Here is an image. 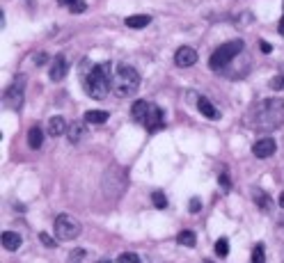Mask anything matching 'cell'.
<instances>
[{
  "label": "cell",
  "mask_w": 284,
  "mask_h": 263,
  "mask_svg": "<svg viewBox=\"0 0 284 263\" xmlns=\"http://www.w3.org/2000/svg\"><path fill=\"white\" fill-rule=\"evenodd\" d=\"M21 243H23V240H21L19 234H14V231H5V234H2V247H5L7 252H16L21 247Z\"/></svg>",
  "instance_id": "15"
},
{
  "label": "cell",
  "mask_w": 284,
  "mask_h": 263,
  "mask_svg": "<svg viewBox=\"0 0 284 263\" xmlns=\"http://www.w3.org/2000/svg\"><path fill=\"white\" fill-rule=\"evenodd\" d=\"M39 240H41V245H46V247H55V245H58L48 234H39Z\"/></svg>",
  "instance_id": "25"
},
{
  "label": "cell",
  "mask_w": 284,
  "mask_h": 263,
  "mask_svg": "<svg viewBox=\"0 0 284 263\" xmlns=\"http://www.w3.org/2000/svg\"><path fill=\"white\" fill-rule=\"evenodd\" d=\"M80 222L76 220L73 215H66V213H62V215H58V220H55V236L60 238V240H76V238L80 236Z\"/></svg>",
  "instance_id": "5"
},
{
  "label": "cell",
  "mask_w": 284,
  "mask_h": 263,
  "mask_svg": "<svg viewBox=\"0 0 284 263\" xmlns=\"http://www.w3.org/2000/svg\"><path fill=\"white\" fill-rule=\"evenodd\" d=\"M259 48H261L264 53H271V51H273V46L268 44V41H261V44H259Z\"/></svg>",
  "instance_id": "30"
},
{
  "label": "cell",
  "mask_w": 284,
  "mask_h": 263,
  "mask_svg": "<svg viewBox=\"0 0 284 263\" xmlns=\"http://www.w3.org/2000/svg\"><path fill=\"white\" fill-rule=\"evenodd\" d=\"M241 51H243V41L241 39L227 41V44H222V46H218L213 51L211 59H209V66H211V69H222V66L229 64Z\"/></svg>",
  "instance_id": "4"
},
{
  "label": "cell",
  "mask_w": 284,
  "mask_h": 263,
  "mask_svg": "<svg viewBox=\"0 0 284 263\" xmlns=\"http://www.w3.org/2000/svg\"><path fill=\"white\" fill-rule=\"evenodd\" d=\"M278 204H280V206H282V208H284V192H282V195H280V202H278Z\"/></svg>",
  "instance_id": "33"
},
{
  "label": "cell",
  "mask_w": 284,
  "mask_h": 263,
  "mask_svg": "<svg viewBox=\"0 0 284 263\" xmlns=\"http://www.w3.org/2000/svg\"><path fill=\"white\" fill-rule=\"evenodd\" d=\"M271 87L273 89H284V76H275L271 80Z\"/></svg>",
  "instance_id": "26"
},
{
  "label": "cell",
  "mask_w": 284,
  "mask_h": 263,
  "mask_svg": "<svg viewBox=\"0 0 284 263\" xmlns=\"http://www.w3.org/2000/svg\"><path fill=\"white\" fill-rule=\"evenodd\" d=\"M152 202H154V206H156V208H165V206H167V197L163 195V192H154Z\"/></svg>",
  "instance_id": "23"
},
{
  "label": "cell",
  "mask_w": 284,
  "mask_h": 263,
  "mask_svg": "<svg viewBox=\"0 0 284 263\" xmlns=\"http://www.w3.org/2000/svg\"><path fill=\"white\" fill-rule=\"evenodd\" d=\"M174 62H177V66H181V69H188V66H192L195 62H197V51L190 48V46L177 48V53H174Z\"/></svg>",
  "instance_id": "7"
},
{
  "label": "cell",
  "mask_w": 284,
  "mask_h": 263,
  "mask_svg": "<svg viewBox=\"0 0 284 263\" xmlns=\"http://www.w3.org/2000/svg\"><path fill=\"white\" fill-rule=\"evenodd\" d=\"M216 254H218V257H227V254H229V243H227V238H218V243H216Z\"/></svg>",
  "instance_id": "22"
},
{
  "label": "cell",
  "mask_w": 284,
  "mask_h": 263,
  "mask_svg": "<svg viewBox=\"0 0 284 263\" xmlns=\"http://www.w3.org/2000/svg\"><path fill=\"white\" fill-rule=\"evenodd\" d=\"M85 121H87V124H106V121H108V112L90 110V112H85Z\"/></svg>",
  "instance_id": "19"
},
{
  "label": "cell",
  "mask_w": 284,
  "mask_h": 263,
  "mask_svg": "<svg viewBox=\"0 0 284 263\" xmlns=\"http://www.w3.org/2000/svg\"><path fill=\"white\" fill-rule=\"evenodd\" d=\"M66 121L64 117H51L48 119V135H53V138H60V135H64L66 133Z\"/></svg>",
  "instance_id": "13"
},
{
  "label": "cell",
  "mask_w": 284,
  "mask_h": 263,
  "mask_svg": "<svg viewBox=\"0 0 284 263\" xmlns=\"http://www.w3.org/2000/svg\"><path fill=\"white\" fill-rule=\"evenodd\" d=\"M71 12H73V14H80V12H85V2H83V0H78L76 5H71Z\"/></svg>",
  "instance_id": "29"
},
{
  "label": "cell",
  "mask_w": 284,
  "mask_h": 263,
  "mask_svg": "<svg viewBox=\"0 0 284 263\" xmlns=\"http://www.w3.org/2000/svg\"><path fill=\"white\" fill-rule=\"evenodd\" d=\"M188 210H190V213H199V210H202V204H199L197 197L190 199V206H188Z\"/></svg>",
  "instance_id": "27"
},
{
  "label": "cell",
  "mask_w": 284,
  "mask_h": 263,
  "mask_svg": "<svg viewBox=\"0 0 284 263\" xmlns=\"http://www.w3.org/2000/svg\"><path fill=\"white\" fill-rule=\"evenodd\" d=\"M83 138H85L83 121H73V124H69V128H66V140H69L71 145H80V140Z\"/></svg>",
  "instance_id": "12"
},
{
  "label": "cell",
  "mask_w": 284,
  "mask_h": 263,
  "mask_svg": "<svg viewBox=\"0 0 284 263\" xmlns=\"http://www.w3.org/2000/svg\"><path fill=\"white\" fill-rule=\"evenodd\" d=\"M140 87V73L128 64H122L117 73L113 76V92L117 99H128L138 92Z\"/></svg>",
  "instance_id": "3"
},
{
  "label": "cell",
  "mask_w": 284,
  "mask_h": 263,
  "mask_svg": "<svg viewBox=\"0 0 284 263\" xmlns=\"http://www.w3.org/2000/svg\"><path fill=\"white\" fill-rule=\"evenodd\" d=\"M66 71H69L66 58H64V55H55L53 64H51V69H48V78L53 80V83H60V80L66 76Z\"/></svg>",
  "instance_id": "8"
},
{
  "label": "cell",
  "mask_w": 284,
  "mask_h": 263,
  "mask_svg": "<svg viewBox=\"0 0 284 263\" xmlns=\"http://www.w3.org/2000/svg\"><path fill=\"white\" fill-rule=\"evenodd\" d=\"M275 140L273 138H264V140H259L257 145L252 146V153H254V156L257 158H268V156H273V153H275Z\"/></svg>",
  "instance_id": "10"
},
{
  "label": "cell",
  "mask_w": 284,
  "mask_h": 263,
  "mask_svg": "<svg viewBox=\"0 0 284 263\" xmlns=\"http://www.w3.org/2000/svg\"><path fill=\"white\" fill-rule=\"evenodd\" d=\"M117 263H145V259H140V254L135 252H124L117 257Z\"/></svg>",
  "instance_id": "21"
},
{
  "label": "cell",
  "mask_w": 284,
  "mask_h": 263,
  "mask_svg": "<svg viewBox=\"0 0 284 263\" xmlns=\"http://www.w3.org/2000/svg\"><path fill=\"white\" fill-rule=\"evenodd\" d=\"M252 197H254V204L259 206V210H264V213L273 210V199L268 192H264L261 188H252Z\"/></svg>",
  "instance_id": "11"
},
{
  "label": "cell",
  "mask_w": 284,
  "mask_h": 263,
  "mask_svg": "<svg viewBox=\"0 0 284 263\" xmlns=\"http://www.w3.org/2000/svg\"><path fill=\"white\" fill-rule=\"evenodd\" d=\"M110 87H113V78H110V62L94 64L92 71L87 73V80H85L87 94H90L94 101H101V99H106V94L110 92Z\"/></svg>",
  "instance_id": "2"
},
{
  "label": "cell",
  "mask_w": 284,
  "mask_h": 263,
  "mask_svg": "<svg viewBox=\"0 0 284 263\" xmlns=\"http://www.w3.org/2000/svg\"><path fill=\"white\" fill-rule=\"evenodd\" d=\"M149 108H152V105L147 103V101H135V103H133V108H131V117L138 119V121H145Z\"/></svg>",
  "instance_id": "18"
},
{
  "label": "cell",
  "mask_w": 284,
  "mask_h": 263,
  "mask_svg": "<svg viewBox=\"0 0 284 263\" xmlns=\"http://www.w3.org/2000/svg\"><path fill=\"white\" fill-rule=\"evenodd\" d=\"M60 2H62V5H69V7H71V5H76L78 0H60Z\"/></svg>",
  "instance_id": "32"
},
{
  "label": "cell",
  "mask_w": 284,
  "mask_h": 263,
  "mask_svg": "<svg viewBox=\"0 0 284 263\" xmlns=\"http://www.w3.org/2000/svg\"><path fill=\"white\" fill-rule=\"evenodd\" d=\"M96 263H110V261H96Z\"/></svg>",
  "instance_id": "34"
},
{
  "label": "cell",
  "mask_w": 284,
  "mask_h": 263,
  "mask_svg": "<svg viewBox=\"0 0 284 263\" xmlns=\"http://www.w3.org/2000/svg\"><path fill=\"white\" fill-rule=\"evenodd\" d=\"M177 243L184 245V247H195V243H197V236H195V231H181L177 236Z\"/></svg>",
  "instance_id": "20"
},
{
  "label": "cell",
  "mask_w": 284,
  "mask_h": 263,
  "mask_svg": "<svg viewBox=\"0 0 284 263\" xmlns=\"http://www.w3.org/2000/svg\"><path fill=\"white\" fill-rule=\"evenodd\" d=\"M23 99H26V94H23V76H19V78H16V83H12V87H7V92H5V108H9V110H21Z\"/></svg>",
  "instance_id": "6"
},
{
  "label": "cell",
  "mask_w": 284,
  "mask_h": 263,
  "mask_svg": "<svg viewBox=\"0 0 284 263\" xmlns=\"http://www.w3.org/2000/svg\"><path fill=\"white\" fill-rule=\"evenodd\" d=\"M28 145H30V149H41V145H44V131H41L39 126H32L28 131Z\"/></svg>",
  "instance_id": "17"
},
{
  "label": "cell",
  "mask_w": 284,
  "mask_h": 263,
  "mask_svg": "<svg viewBox=\"0 0 284 263\" xmlns=\"http://www.w3.org/2000/svg\"><path fill=\"white\" fill-rule=\"evenodd\" d=\"M83 254H85V252H83V250H76V252H73V254H71V259H80V257H83Z\"/></svg>",
  "instance_id": "31"
},
{
  "label": "cell",
  "mask_w": 284,
  "mask_h": 263,
  "mask_svg": "<svg viewBox=\"0 0 284 263\" xmlns=\"http://www.w3.org/2000/svg\"><path fill=\"white\" fill-rule=\"evenodd\" d=\"M218 181H220V188H222V190H229V176H227V174H220V178H218Z\"/></svg>",
  "instance_id": "28"
},
{
  "label": "cell",
  "mask_w": 284,
  "mask_h": 263,
  "mask_svg": "<svg viewBox=\"0 0 284 263\" xmlns=\"http://www.w3.org/2000/svg\"><path fill=\"white\" fill-rule=\"evenodd\" d=\"M149 23H152V16H149V14H133V16H128V19H126V26L133 28V30L147 28Z\"/></svg>",
  "instance_id": "16"
},
{
  "label": "cell",
  "mask_w": 284,
  "mask_h": 263,
  "mask_svg": "<svg viewBox=\"0 0 284 263\" xmlns=\"http://www.w3.org/2000/svg\"><path fill=\"white\" fill-rule=\"evenodd\" d=\"M197 108H199V112H202L206 119H220V112L216 110V105H213L211 101L206 99V96H199Z\"/></svg>",
  "instance_id": "14"
},
{
  "label": "cell",
  "mask_w": 284,
  "mask_h": 263,
  "mask_svg": "<svg viewBox=\"0 0 284 263\" xmlns=\"http://www.w3.org/2000/svg\"><path fill=\"white\" fill-rule=\"evenodd\" d=\"M284 124V101L268 99L261 101L254 112V126L257 131H275Z\"/></svg>",
  "instance_id": "1"
},
{
  "label": "cell",
  "mask_w": 284,
  "mask_h": 263,
  "mask_svg": "<svg viewBox=\"0 0 284 263\" xmlns=\"http://www.w3.org/2000/svg\"><path fill=\"white\" fill-rule=\"evenodd\" d=\"M142 124L147 126V131H158V128H163V110H160L158 105H152L149 112H147V119Z\"/></svg>",
  "instance_id": "9"
},
{
  "label": "cell",
  "mask_w": 284,
  "mask_h": 263,
  "mask_svg": "<svg viewBox=\"0 0 284 263\" xmlns=\"http://www.w3.org/2000/svg\"><path fill=\"white\" fill-rule=\"evenodd\" d=\"M264 247H261V245H257V247H254V252H252V263H264Z\"/></svg>",
  "instance_id": "24"
}]
</instances>
